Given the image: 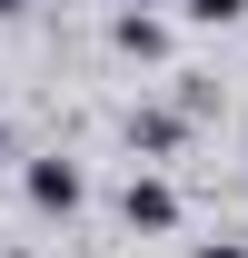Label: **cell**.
<instances>
[{"label":"cell","mask_w":248,"mask_h":258,"mask_svg":"<svg viewBox=\"0 0 248 258\" xmlns=\"http://www.w3.org/2000/svg\"><path fill=\"white\" fill-rule=\"evenodd\" d=\"M0 159H10V119H0Z\"/></svg>","instance_id":"obj_7"},{"label":"cell","mask_w":248,"mask_h":258,"mask_svg":"<svg viewBox=\"0 0 248 258\" xmlns=\"http://www.w3.org/2000/svg\"><path fill=\"white\" fill-rule=\"evenodd\" d=\"M109 50L119 60H169V20L159 10H109Z\"/></svg>","instance_id":"obj_3"},{"label":"cell","mask_w":248,"mask_h":258,"mask_svg":"<svg viewBox=\"0 0 248 258\" xmlns=\"http://www.w3.org/2000/svg\"><path fill=\"white\" fill-rule=\"evenodd\" d=\"M119 219H129V228H149V238H169V228H179V189H169L159 169H129V189H119Z\"/></svg>","instance_id":"obj_2"},{"label":"cell","mask_w":248,"mask_h":258,"mask_svg":"<svg viewBox=\"0 0 248 258\" xmlns=\"http://www.w3.org/2000/svg\"><path fill=\"white\" fill-rule=\"evenodd\" d=\"M119 10H159V0H119Z\"/></svg>","instance_id":"obj_8"},{"label":"cell","mask_w":248,"mask_h":258,"mask_svg":"<svg viewBox=\"0 0 248 258\" xmlns=\"http://www.w3.org/2000/svg\"><path fill=\"white\" fill-rule=\"evenodd\" d=\"M189 20H199V30H228V20H248V0H179Z\"/></svg>","instance_id":"obj_5"},{"label":"cell","mask_w":248,"mask_h":258,"mask_svg":"<svg viewBox=\"0 0 248 258\" xmlns=\"http://www.w3.org/2000/svg\"><path fill=\"white\" fill-rule=\"evenodd\" d=\"M119 139L139 149V159H169V149L189 139V109H129V119H119Z\"/></svg>","instance_id":"obj_4"},{"label":"cell","mask_w":248,"mask_h":258,"mask_svg":"<svg viewBox=\"0 0 248 258\" xmlns=\"http://www.w3.org/2000/svg\"><path fill=\"white\" fill-rule=\"evenodd\" d=\"M0 258H30V248H0Z\"/></svg>","instance_id":"obj_9"},{"label":"cell","mask_w":248,"mask_h":258,"mask_svg":"<svg viewBox=\"0 0 248 258\" xmlns=\"http://www.w3.org/2000/svg\"><path fill=\"white\" fill-rule=\"evenodd\" d=\"M20 189H30L40 219H80V209H90V179H80V159H60V149H50V159H20Z\"/></svg>","instance_id":"obj_1"},{"label":"cell","mask_w":248,"mask_h":258,"mask_svg":"<svg viewBox=\"0 0 248 258\" xmlns=\"http://www.w3.org/2000/svg\"><path fill=\"white\" fill-rule=\"evenodd\" d=\"M199 258H248V238H199Z\"/></svg>","instance_id":"obj_6"},{"label":"cell","mask_w":248,"mask_h":258,"mask_svg":"<svg viewBox=\"0 0 248 258\" xmlns=\"http://www.w3.org/2000/svg\"><path fill=\"white\" fill-rule=\"evenodd\" d=\"M0 248H10V238H0Z\"/></svg>","instance_id":"obj_10"}]
</instances>
